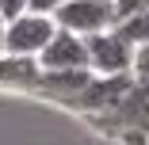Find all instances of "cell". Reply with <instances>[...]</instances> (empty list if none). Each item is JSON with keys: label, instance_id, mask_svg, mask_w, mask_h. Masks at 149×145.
I'll list each match as a JSON object with an SVG mask.
<instances>
[{"label": "cell", "instance_id": "30bf717a", "mask_svg": "<svg viewBox=\"0 0 149 145\" xmlns=\"http://www.w3.org/2000/svg\"><path fill=\"white\" fill-rule=\"evenodd\" d=\"M115 4V19L123 23V19H130V15H141V12H149V0H111Z\"/></svg>", "mask_w": 149, "mask_h": 145}, {"label": "cell", "instance_id": "8fae6325", "mask_svg": "<svg viewBox=\"0 0 149 145\" xmlns=\"http://www.w3.org/2000/svg\"><path fill=\"white\" fill-rule=\"evenodd\" d=\"M27 8H31V0H0V15H4V23L19 19Z\"/></svg>", "mask_w": 149, "mask_h": 145}, {"label": "cell", "instance_id": "3957f363", "mask_svg": "<svg viewBox=\"0 0 149 145\" xmlns=\"http://www.w3.org/2000/svg\"><path fill=\"white\" fill-rule=\"evenodd\" d=\"M84 46H88V69L96 76H123V73H130L134 46L118 35L115 27L111 31H100V35H88Z\"/></svg>", "mask_w": 149, "mask_h": 145}, {"label": "cell", "instance_id": "9c48e42d", "mask_svg": "<svg viewBox=\"0 0 149 145\" xmlns=\"http://www.w3.org/2000/svg\"><path fill=\"white\" fill-rule=\"evenodd\" d=\"M130 76L149 84V42L145 46H134V61H130Z\"/></svg>", "mask_w": 149, "mask_h": 145}, {"label": "cell", "instance_id": "7c38bea8", "mask_svg": "<svg viewBox=\"0 0 149 145\" xmlns=\"http://www.w3.org/2000/svg\"><path fill=\"white\" fill-rule=\"evenodd\" d=\"M61 4H69V0H31V8L27 12H38V15H54Z\"/></svg>", "mask_w": 149, "mask_h": 145}, {"label": "cell", "instance_id": "5b68a950", "mask_svg": "<svg viewBox=\"0 0 149 145\" xmlns=\"http://www.w3.org/2000/svg\"><path fill=\"white\" fill-rule=\"evenodd\" d=\"M134 88V76L123 73V76H92L84 88L69 99V107H80V111H92V114H107L123 103Z\"/></svg>", "mask_w": 149, "mask_h": 145}, {"label": "cell", "instance_id": "6da1fadb", "mask_svg": "<svg viewBox=\"0 0 149 145\" xmlns=\"http://www.w3.org/2000/svg\"><path fill=\"white\" fill-rule=\"evenodd\" d=\"M54 23L57 31H69V35H100V31H111L118 23L115 19V4L111 0H69L54 12Z\"/></svg>", "mask_w": 149, "mask_h": 145}, {"label": "cell", "instance_id": "4fadbf2b", "mask_svg": "<svg viewBox=\"0 0 149 145\" xmlns=\"http://www.w3.org/2000/svg\"><path fill=\"white\" fill-rule=\"evenodd\" d=\"M4 31H8V23H4V15H0V53H4Z\"/></svg>", "mask_w": 149, "mask_h": 145}, {"label": "cell", "instance_id": "7a4b0ae2", "mask_svg": "<svg viewBox=\"0 0 149 145\" xmlns=\"http://www.w3.org/2000/svg\"><path fill=\"white\" fill-rule=\"evenodd\" d=\"M54 35H57L54 15L23 12L19 19L8 23V31H4V53H12V57H38Z\"/></svg>", "mask_w": 149, "mask_h": 145}, {"label": "cell", "instance_id": "8992f818", "mask_svg": "<svg viewBox=\"0 0 149 145\" xmlns=\"http://www.w3.org/2000/svg\"><path fill=\"white\" fill-rule=\"evenodd\" d=\"M38 69L42 73H65V69H88V46L80 35H69V31H57L46 50L38 53Z\"/></svg>", "mask_w": 149, "mask_h": 145}, {"label": "cell", "instance_id": "ba28073f", "mask_svg": "<svg viewBox=\"0 0 149 145\" xmlns=\"http://www.w3.org/2000/svg\"><path fill=\"white\" fill-rule=\"evenodd\" d=\"M115 31L123 35L130 46H145V42H149V12L130 15V19H123V23H115Z\"/></svg>", "mask_w": 149, "mask_h": 145}, {"label": "cell", "instance_id": "52a82bcc", "mask_svg": "<svg viewBox=\"0 0 149 145\" xmlns=\"http://www.w3.org/2000/svg\"><path fill=\"white\" fill-rule=\"evenodd\" d=\"M38 57H12L0 53V88H19V92H38Z\"/></svg>", "mask_w": 149, "mask_h": 145}, {"label": "cell", "instance_id": "277c9868", "mask_svg": "<svg viewBox=\"0 0 149 145\" xmlns=\"http://www.w3.org/2000/svg\"><path fill=\"white\" fill-rule=\"evenodd\" d=\"M96 126L111 134H149V84L134 80L130 96L107 114H96Z\"/></svg>", "mask_w": 149, "mask_h": 145}]
</instances>
